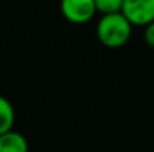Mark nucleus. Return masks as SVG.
Returning <instances> with one entry per match:
<instances>
[{"label": "nucleus", "instance_id": "f257e3e1", "mask_svg": "<svg viewBox=\"0 0 154 152\" xmlns=\"http://www.w3.org/2000/svg\"><path fill=\"white\" fill-rule=\"evenodd\" d=\"M132 22L124 16L123 12L105 13L97 21L96 34L103 46L117 49L124 46L132 36Z\"/></svg>", "mask_w": 154, "mask_h": 152}, {"label": "nucleus", "instance_id": "f03ea898", "mask_svg": "<svg viewBox=\"0 0 154 152\" xmlns=\"http://www.w3.org/2000/svg\"><path fill=\"white\" fill-rule=\"evenodd\" d=\"M60 10L72 24H85L91 21L97 12L94 0H61Z\"/></svg>", "mask_w": 154, "mask_h": 152}, {"label": "nucleus", "instance_id": "7ed1b4c3", "mask_svg": "<svg viewBox=\"0 0 154 152\" xmlns=\"http://www.w3.org/2000/svg\"><path fill=\"white\" fill-rule=\"evenodd\" d=\"M121 12L132 25L145 27L154 21V0H124Z\"/></svg>", "mask_w": 154, "mask_h": 152}, {"label": "nucleus", "instance_id": "20e7f679", "mask_svg": "<svg viewBox=\"0 0 154 152\" xmlns=\"http://www.w3.org/2000/svg\"><path fill=\"white\" fill-rule=\"evenodd\" d=\"M0 152H29V142L26 136L12 128L0 134Z\"/></svg>", "mask_w": 154, "mask_h": 152}, {"label": "nucleus", "instance_id": "39448f33", "mask_svg": "<svg viewBox=\"0 0 154 152\" xmlns=\"http://www.w3.org/2000/svg\"><path fill=\"white\" fill-rule=\"evenodd\" d=\"M15 124V109L6 97L0 96V134L14 128Z\"/></svg>", "mask_w": 154, "mask_h": 152}, {"label": "nucleus", "instance_id": "423d86ee", "mask_svg": "<svg viewBox=\"0 0 154 152\" xmlns=\"http://www.w3.org/2000/svg\"><path fill=\"white\" fill-rule=\"evenodd\" d=\"M124 0H94L96 9L99 13H114V12H121Z\"/></svg>", "mask_w": 154, "mask_h": 152}, {"label": "nucleus", "instance_id": "0eeeda50", "mask_svg": "<svg viewBox=\"0 0 154 152\" xmlns=\"http://www.w3.org/2000/svg\"><path fill=\"white\" fill-rule=\"evenodd\" d=\"M144 40H145V43H147L150 48H154V21L145 25V30H144Z\"/></svg>", "mask_w": 154, "mask_h": 152}]
</instances>
